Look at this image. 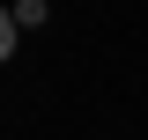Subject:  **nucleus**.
I'll list each match as a JSON object with an SVG mask.
<instances>
[{
  "instance_id": "nucleus-1",
  "label": "nucleus",
  "mask_w": 148,
  "mask_h": 140,
  "mask_svg": "<svg viewBox=\"0 0 148 140\" xmlns=\"http://www.w3.org/2000/svg\"><path fill=\"white\" fill-rule=\"evenodd\" d=\"M15 52V15H0V59Z\"/></svg>"
}]
</instances>
